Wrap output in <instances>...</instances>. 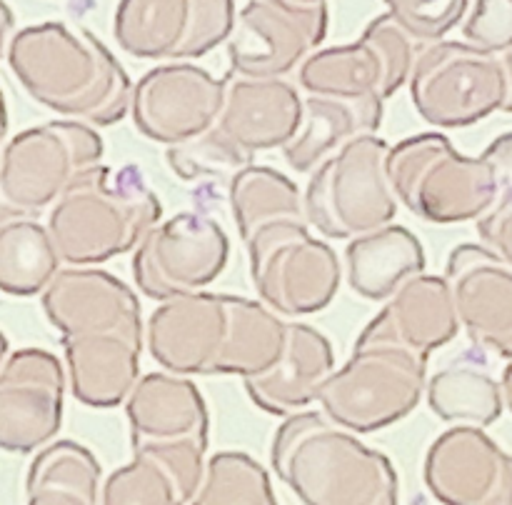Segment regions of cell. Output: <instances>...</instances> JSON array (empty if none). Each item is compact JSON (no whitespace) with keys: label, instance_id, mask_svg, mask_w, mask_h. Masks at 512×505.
Here are the masks:
<instances>
[{"label":"cell","instance_id":"cell-2","mask_svg":"<svg viewBox=\"0 0 512 505\" xmlns=\"http://www.w3.org/2000/svg\"><path fill=\"white\" fill-rule=\"evenodd\" d=\"M8 63L35 103L88 125H115L133 103V80L85 28L40 23L10 38Z\"/></svg>","mask_w":512,"mask_h":505},{"label":"cell","instance_id":"cell-21","mask_svg":"<svg viewBox=\"0 0 512 505\" xmlns=\"http://www.w3.org/2000/svg\"><path fill=\"white\" fill-rule=\"evenodd\" d=\"M218 125L240 145L258 150L283 148L303 123V98L283 78H250L230 70Z\"/></svg>","mask_w":512,"mask_h":505},{"label":"cell","instance_id":"cell-38","mask_svg":"<svg viewBox=\"0 0 512 505\" xmlns=\"http://www.w3.org/2000/svg\"><path fill=\"white\" fill-rule=\"evenodd\" d=\"M500 58H503L505 75H508V98H505L503 110H505V113H512V45L508 50H505V53H500Z\"/></svg>","mask_w":512,"mask_h":505},{"label":"cell","instance_id":"cell-7","mask_svg":"<svg viewBox=\"0 0 512 505\" xmlns=\"http://www.w3.org/2000/svg\"><path fill=\"white\" fill-rule=\"evenodd\" d=\"M103 138L83 120H50L15 135L0 153V225L38 218L63 190L100 163Z\"/></svg>","mask_w":512,"mask_h":505},{"label":"cell","instance_id":"cell-16","mask_svg":"<svg viewBox=\"0 0 512 505\" xmlns=\"http://www.w3.org/2000/svg\"><path fill=\"white\" fill-rule=\"evenodd\" d=\"M65 373L58 355L20 348L0 365V450L33 453L63 425Z\"/></svg>","mask_w":512,"mask_h":505},{"label":"cell","instance_id":"cell-20","mask_svg":"<svg viewBox=\"0 0 512 505\" xmlns=\"http://www.w3.org/2000/svg\"><path fill=\"white\" fill-rule=\"evenodd\" d=\"M208 438L133 443V460L100 490L105 505H188L205 475Z\"/></svg>","mask_w":512,"mask_h":505},{"label":"cell","instance_id":"cell-25","mask_svg":"<svg viewBox=\"0 0 512 505\" xmlns=\"http://www.w3.org/2000/svg\"><path fill=\"white\" fill-rule=\"evenodd\" d=\"M345 270L360 298L388 300L405 280L425 270L423 243L405 225L388 223L350 238Z\"/></svg>","mask_w":512,"mask_h":505},{"label":"cell","instance_id":"cell-40","mask_svg":"<svg viewBox=\"0 0 512 505\" xmlns=\"http://www.w3.org/2000/svg\"><path fill=\"white\" fill-rule=\"evenodd\" d=\"M5 133H8V108H5L3 90H0V140L5 138Z\"/></svg>","mask_w":512,"mask_h":505},{"label":"cell","instance_id":"cell-29","mask_svg":"<svg viewBox=\"0 0 512 505\" xmlns=\"http://www.w3.org/2000/svg\"><path fill=\"white\" fill-rule=\"evenodd\" d=\"M60 255L50 230L35 218L0 225V293L28 298L48 288L60 270Z\"/></svg>","mask_w":512,"mask_h":505},{"label":"cell","instance_id":"cell-19","mask_svg":"<svg viewBox=\"0 0 512 505\" xmlns=\"http://www.w3.org/2000/svg\"><path fill=\"white\" fill-rule=\"evenodd\" d=\"M43 310L63 338L143 335L140 300L120 278L93 265H70L43 290Z\"/></svg>","mask_w":512,"mask_h":505},{"label":"cell","instance_id":"cell-34","mask_svg":"<svg viewBox=\"0 0 512 505\" xmlns=\"http://www.w3.org/2000/svg\"><path fill=\"white\" fill-rule=\"evenodd\" d=\"M463 35L478 48L505 53L512 45V0H470Z\"/></svg>","mask_w":512,"mask_h":505},{"label":"cell","instance_id":"cell-14","mask_svg":"<svg viewBox=\"0 0 512 505\" xmlns=\"http://www.w3.org/2000/svg\"><path fill=\"white\" fill-rule=\"evenodd\" d=\"M325 35V0H248L228 38L230 70L250 78H283L318 50Z\"/></svg>","mask_w":512,"mask_h":505},{"label":"cell","instance_id":"cell-5","mask_svg":"<svg viewBox=\"0 0 512 505\" xmlns=\"http://www.w3.org/2000/svg\"><path fill=\"white\" fill-rule=\"evenodd\" d=\"M428 388V353L405 345L378 318L365 325L353 355L318 393L330 420L355 433H375L418 408Z\"/></svg>","mask_w":512,"mask_h":505},{"label":"cell","instance_id":"cell-35","mask_svg":"<svg viewBox=\"0 0 512 505\" xmlns=\"http://www.w3.org/2000/svg\"><path fill=\"white\" fill-rule=\"evenodd\" d=\"M475 225L483 243L512 265V188L503 190L498 203L483 218L475 220Z\"/></svg>","mask_w":512,"mask_h":505},{"label":"cell","instance_id":"cell-42","mask_svg":"<svg viewBox=\"0 0 512 505\" xmlns=\"http://www.w3.org/2000/svg\"><path fill=\"white\" fill-rule=\"evenodd\" d=\"M298 3H320V0H298Z\"/></svg>","mask_w":512,"mask_h":505},{"label":"cell","instance_id":"cell-41","mask_svg":"<svg viewBox=\"0 0 512 505\" xmlns=\"http://www.w3.org/2000/svg\"><path fill=\"white\" fill-rule=\"evenodd\" d=\"M5 358H8V340H5V335L0 333V365H3Z\"/></svg>","mask_w":512,"mask_h":505},{"label":"cell","instance_id":"cell-8","mask_svg":"<svg viewBox=\"0 0 512 505\" xmlns=\"http://www.w3.org/2000/svg\"><path fill=\"white\" fill-rule=\"evenodd\" d=\"M388 150L390 145L383 138L365 133L313 170L303 203L308 223L320 235L350 240L393 223L398 195L385 170Z\"/></svg>","mask_w":512,"mask_h":505},{"label":"cell","instance_id":"cell-26","mask_svg":"<svg viewBox=\"0 0 512 505\" xmlns=\"http://www.w3.org/2000/svg\"><path fill=\"white\" fill-rule=\"evenodd\" d=\"M378 320L405 345L428 355L460 333L448 280L445 275H428L425 270L405 280L390 295V303L380 310Z\"/></svg>","mask_w":512,"mask_h":505},{"label":"cell","instance_id":"cell-31","mask_svg":"<svg viewBox=\"0 0 512 505\" xmlns=\"http://www.w3.org/2000/svg\"><path fill=\"white\" fill-rule=\"evenodd\" d=\"M270 475L258 460L240 450H223L205 463L203 483L193 505H275Z\"/></svg>","mask_w":512,"mask_h":505},{"label":"cell","instance_id":"cell-12","mask_svg":"<svg viewBox=\"0 0 512 505\" xmlns=\"http://www.w3.org/2000/svg\"><path fill=\"white\" fill-rule=\"evenodd\" d=\"M235 0H120L113 33L140 60H193L228 43Z\"/></svg>","mask_w":512,"mask_h":505},{"label":"cell","instance_id":"cell-30","mask_svg":"<svg viewBox=\"0 0 512 505\" xmlns=\"http://www.w3.org/2000/svg\"><path fill=\"white\" fill-rule=\"evenodd\" d=\"M228 200L240 238L278 220H308L298 185L270 165H248L228 183Z\"/></svg>","mask_w":512,"mask_h":505},{"label":"cell","instance_id":"cell-9","mask_svg":"<svg viewBox=\"0 0 512 505\" xmlns=\"http://www.w3.org/2000/svg\"><path fill=\"white\" fill-rule=\"evenodd\" d=\"M410 98L420 118L435 128L480 123L503 110L508 98L503 58L468 40H435L415 58Z\"/></svg>","mask_w":512,"mask_h":505},{"label":"cell","instance_id":"cell-17","mask_svg":"<svg viewBox=\"0 0 512 505\" xmlns=\"http://www.w3.org/2000/svg\"><path fill=\"white\" fill-rule=\"evenodd\" d=\"M425 485L445 505H512V453L480 425H453L433 440Z\"/></svg>","mask_w":512,"mask_h":505},{"label":"cell","instance_id":"cell-22","mask_svg":"<svg viewBox=\"0 0 512 505\" xmlns=\"http://www.w3.org/2000/svg\"><path fill=\"white\" fill-rule=\"evenodd\" d=\"M335 370L330 340L308 323H288L283 355L273 368L245 378V393L270 415H293L318 400L320 388Z\"/></svg>","mask_w":512,"mask_h":505},{"label":"cell","instance_id":"cell-27","mask_svg":"<svg viewBox=\"0 0 512 505\" xmlns=\"http://www.w3.org/2000/svg\"><path fill=\"white\" fill-rule=\"evenodd\" d=\"M98 458L75 440H58L40 450L28 468L30 505H95L100 500Z\"/></svg>","mask_w":512,"mask_h":505},{"label":"cell","instance_id":"cell-13","mask_svg":"<svg viewBox=\"0 0 512 505\" xmlns=\"http://www.w3.org/2000/svg\"><path fill=\"white\" fill-rule=\"evenodd\" d=\"M230 240L223 225L203 213H178L155 223L133 255L140 293L168 300L213 283L228 265Z\"/></svg>","mask_w":512,"mask_h":505},{"label":"cell","instance_id":"cell-3","mask_svg":"<svg viewBox=\"0 0 512 505\" xmlns=\"http://www.w3.org/2000/svg\"><path fill=\"white\" fill-rule=\"evenodd\" d=\"M273 470L305 505H398L390 458L325 413L285 415L270 445Z\"/></svg>","mask_w":512,"mask_h":505},{"label":"cell","instance_id":"cell-28","mask_svg":"<svg viewBox=\"0 0 512 505\" xmlns=\"http://www.w3.org/2000/svg\"><path fill=\"white\" fill-rule=\"evenodd\" d=\"M428 403L440 420L453 425L498 423L505 410L503 385L483 365L473 360H455L428 380Z\"/></svg>","mask_w":512,"mask_h":505},{"label":"cell","instance_id":"cell-33","mask_svg":"<svg viewBox=\"0 0 512 505\" xmlns=\"http://www.w3.org/2000/svg\"><path fill=\"white\" fill-rule=\"evenodd\" d=\"M388 13L418 43L443 40L465 20L470 0H383Z\"/></svg>","mask_w":512,"mask_h":505},{"label":"cell","instance_id":"cell-36","mask_svg":"<svg viewBox=\"0 0 512 505\" xmlns=\"http://www.w3.org/2000/svg\"><path fill=\"white\" fill-rule=\"evenodd\" d=\"M485 153L493 158L495 170H498L500 193L512 188V130H510V133L498 135V138H495L493 143L485 148Z\"/></svg>","mask_w":512,"mask_h":505},{"label":"cell","instance_id":"cell-32","mask_svg":"<svg viewBox=\"0 0 512 505\" xmlns=\"http://www.w3.org/2000/svg\"><path fill=\"white\" fill-rule=\"evenodd\" d=\"M250 150L240 148L218 123L205 133L170 145L168 163L180 180H218L238 175L240 170L253 165Z\"/></svg>","mask_w":512,"mask_h":505},{"label":"cell","instance_id":"cell-37","mask_svg":"<svg viewBox=\"0 0 512 505\" xmlns=\"http://www.w3.org/2000/svg\"><path fill=\"white\" fill-rule=\"evenodd\" d=\"M13 25H15L13 10L8 8V3H5V0H0V58H3V53H5L8 35L13 33Z\"/></svg>","mask_w":512,"mask_h":505},{"label":"cell","instance_id":"cell-18","mask_svg":"<svg viewBox=\"0 0 512 505\" xmlns=\"http://www.w3.org/2000/svg\"><path fill=\"white\" fill-rule=\"evenodd\" d=\"M460 328L478 348L512 358V265L488 245L453 248L445 268Z\"/></svg>","mask_w":512,"mask_h":505},{"label":"cell","instance_id":"cell-23","mask_svg":"<svg viewBox=\"0 0 512 505\" xmlns=\"http://www.w3.org/2000/svg\"><path fill=\"white\" fill-rule=\"evenodd\" d=\"M130 443L208 438V408L185 375L148 373L125 398Z\"/></svg>","mask_w":512,"mask_h":505},{"label":"cell","instance_id":"cell-1","mask_svg":"<svg viewBox=\"0 0 512 505\" xmlns=\"http://www.w3.org/2000/svg\"><path fill=\"white\" fill-rule=\"evenodd\" d=\"M288 323L270 305L228 293L160 300L150 313L148 350L178 375H260L283 355Z\"/></svg>","mask_w":512,"mask_h":505},{"label":"cell","instance_id":"cell-15","mask_svg":"<svg viewBox=\"0 0 512 505\" xmlns=\"http://www.w3.org/2000/svg\"><path fill=\"white\" fill-rule=\"evenodd\" d=\"M225 100V80L175 60L148 70L133 90V123L148 140L178 145L213 128Z\"/></svg>","mask_w":512,"mask_h":505},{"label":"cell","instance_id":"cell-39","mask_svg":"<svg viewBox=\"0 0 512 505\" xmlns=\"http://www.w3.org/2000/svg\"><path fill=\"white\" fill-rule=\"evenodd\" d=\"M500 385H503V398H505V408L512 413V358L505 365L503 375H500Z\"/></svg>","mask_w":512,"mask_h":505},{"label":"cell","instance_id":"cell-4","mask_svg":"<svg viewBox=\"0 0 512 505\" xmlns=\"http://www.w3.org/2000/svg\"><path fill=\"white\" fill-rule=\"evenodd\" d=\"M163 215L158 195L135 165H93L63 190L48 230L68 265H98L138 248Z\"/></svg>","mask_w":512,"mask_h":505},{"label":"cell","instance_id":"cell-10","mask_svg":"<svg viewBox=\"0 0 512 505\" xmlns=\"http://www.w3.org/2000/svg\"><path fill=\"white\" fill-rule=\"evenodd\" d=\"M253 288L278 315L318 313L338 295L343 268L328 243L310 235L308 220H278L245 240Z\"/></svg>","mask_w":512,"mask_h":505},{"label":"cell","instance_id":"cell-6","mask_svg":"<svg viewBox=\"0 0 512 505\" xmlns=\"http://www.w3.org/2000/svg\"><path fill=\"white\" fill-rule=\"evenodd\" d=\"M385 170L400 203L428 223L478 220L500 198L493 158L485 150L468 158L440 133L400 140L388 150Z\"/></svg>","mask_w":512,"mask_h":505},{"label":"cell","instance_id":"cell-11","mask_svg":"<svg viewBox=\"0 0 512 505\" xmlns=\"http://www.w3.org/2000/svg\"><path fill=\"white\" fill-rule=\"evenodd\" d=\"M415 45L393 15H378L355 43L310 53L300 65V85L315 95L388 100L410 80Z\"/></svg>","mask_w":512,"mask_h":505},{"label":"cell","instance_id":"cell-24","mask_svg":"<svg viewBox=\"0 0 512 505\" xmlns=\"http://www.w3.org/2000/svg\"><path fill=\"white\" fill-rule=\"evenodd\" d=\"M383 103V98L350 100L310 93L303 100V123L283 145V158L295 173H310L358 135L378 133L383 125Z\"/></svg>","mask_w":512,"mask_h":505}]
</instances>
